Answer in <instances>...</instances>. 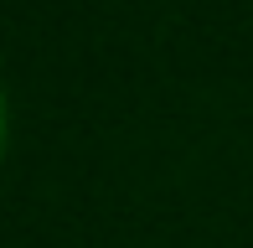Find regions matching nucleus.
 Masks as SVG:
<instances>
[{
  "instance_id": "1",
  "label": "nucleus",
  "mask_w": 253,
  "mask_h": 248,
  "mask_svg": "<svg viewBox=\"0 0 253 248\" xmlns=\"http://www.w3.org/2000/svg\"><path fill=\"white\" fill-rule=\"evenodd\" d=\"M0 150H5V93H0Z\"/></svg>"
}]
</instances>
